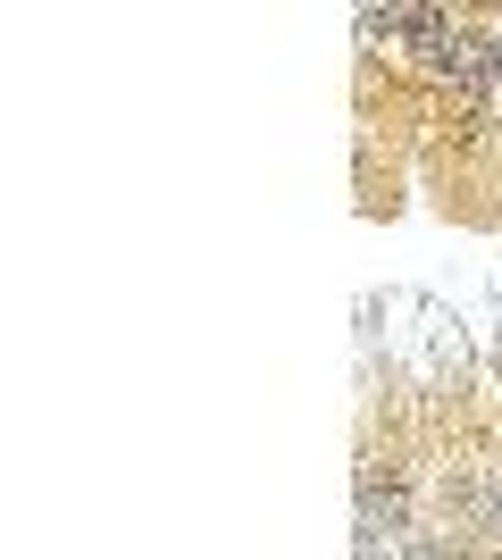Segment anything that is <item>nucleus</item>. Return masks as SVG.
Returning a JSON list of instances; mask_svg holds the SVG:
<instances>
[{
	"label": "nucleus",
	"instance_id": "nucleus-1",
	"mask_svg": "<svg viewBox=\"0 0 502 560\" xmlns=\"http://www.w3.org/2000/svg\"><path fill=\"white\" fill-rule=\"evenodd\" d=\"M494 84H502V43H494Z\"/></svg>",
	"mask_w": 502,
	"mask_h": 560
},
{
	"label": "nucleus",
	"instance_id": "nucleus-2",
	"mask_svg": "<svg viewBox=\"0 0 502 560\" xmlns=\"http://www.w3.org/2000/svg\"><path fill=\"white\" fill-rule=\"evenodd\" d=\"M494 518H502V502H494Z\"/></svg>",
	"mask_w": 502,
	"mask_h": 560
}]
</instances>
